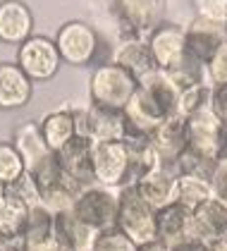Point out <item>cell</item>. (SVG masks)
Listing matches in <instances>:
<instances>
[{"mask_svg":"<svg viewBox=\"0 0 227 251\" xmlns=\"http://www.w3.org/2000/svg\"><path fill=\"white\" fill-rule=\"evenodd\" d=\"M139 251H170V247H168L165 242H160V239H153L149 244H141Z\"/></svg>","mask_w":227,"mask_h":251,"instance_id":"cell-41","label":"cell"},{"mask_svg":"<svg viewBox=\"0 0 227 251\" xmlns=\"http://www.w3.org/2000/svg\"><path fill=\"white\" fill-rule=\"evenodd\" d=\"M139 89V81L120 65L103 62L96 65L89 79V98L94 105H103V108H113V110H125L129 105Z\"/></svg>","mask_w":227,"mask_h":251,"instance_id":"cell-1","label":"cell"},{"mask_svg":"<svg viewBox=\"0 0 227 251\" xmlns=\"http://www.w3.org/2000/svg\"><path fill=\"white\" fill-rule=\"evenodd\" d=\"M210 91H213L210 84H201V86H194V89L182 91L179 115L191 117V115L203 113V110H210Z\"/></svg>","mask_w":227,"mask_h":251,"instance_id":"cell-31","label":"cell"},{"mask_svg":"<svg viewBox=\"0 0 227 251\" xmlns=\"http://www.w3.org/2000/svg\"><path fill=\"white\" fill-rule=\"evenodd\" d=\"M191 7L196 10V17L215 22V24H227V0H191Z\"/></svg>","mask_w":227,"mask_h":251,"instance_id":"cell-34","label":"cell"},{"mask_svg":"<svg viewBox=\"0 0 227 251\" xmlns=\"http://www.w3.org/2000/svg\"><path fill=\"white\" fill-rule=\"evenodd\" d=\"M125 144L129 149V187H134L141 177L160 165V158L149 136H127Z\"/></svg>","mask_w":227,"mask_h":251,"instance_id":"cell-26","label":"cell"},{"mask_svg":"<svg viewBox=\"0 0 227 251\" xmlns=\"http://www.w3.org/2000/svg\"><path fill=\"white\" fill-rule=\"evenodd\" d=\"M55 46L62 62L72 67H89L94 65L101 50V36L91 24L81 20L65 22L55 34Z\"/></svg>","mask_w":227,"mask_h":251,"instance_id":"cell-5","label":"cell"},{"mask_svg":"<svg viewBox=\"0 0 227 251\" xmlns=\"http://www.w3.org/2000/svg\"><path fill=\"white\" fill-rule=\"evenodd\" d=\"M213 192H210V179L203 177H194V175H177V196L175 201L182 203L184 208H199L203 201H208Z\"/></svg>","mask_w":227,"mask_h":251,"instance_id":"cell-28","label":"cell"},{"mask_svg":"<svg viewBox=\"0 0 227 251\" xmlns=\"http://www.w3.org/2000/svg\"><path fill=\"white\" fill-rule=\"evenodd\" d=\"M34 98V81L17 62H0V110H19Z\"/></svg>","mask_w":227,"mask_h":251,"instance_id":"cell-17","label":"cell"},{"mask_svg":"<svg viewBox=\"0 0 227 251\" xmlns=\"http://www.w3.org/2000/svg\"><path fill=\"white\" fill-rule=\"evenodd\" d=\"M139 91L146 96V100L155 108V113L163 120H168V117L179 113L182 89L175 84V79L168 72L155 70L151 75H146L144 79H139Z\"/></svg>","mask_w":227,"mask_h":251,"instance_id":"cell-13","label":"cell"},{"mask_svg":"<svg viewBox=\"0 0 227 251\" xmlns=\"http://www.w3.org/2000/svg\"><path fill=\"white\" fill-rule=\"evenodd\" d=\"M153 149L160 158V165H168L175 168L177 160L182 158V153L187 151L189 146V125H187V117L184 115H172L168 120H163L155 132L151 134Z\"/></svg>","mask_w":227,"mask_h":251,"instance_id":"cell-11","label":"cell"},{"mask_svg":"<svg viewBox=\"0 0 227 251\" xmlns=\"http://www.w3.org/2000/svg\"><path fill=\"white\" fill-rule=\"evenodd\" d=\"M94 179L108 189L129 187V149L122 141H101L94 146Z\"/></svg>","mask_w":227,"mask_h":251,"instance_id":"cell-8","label":"cell"},{"mask_svg":"<svg viewBox=\"0 0 227 251\" xmlns=\"http://www.w3.org/2000/svg\"><path fill=\"white\" fill-rule=\"evenodd\" d=\"M41 134L46 139L48 149L57 153L65 144H70L76 136V120H75V108H60L53 110L43 117L41 122Z\"/></svg>","mask_w":227,"mask_h":251,"instance_id":"cell-25","label":"cell"},{"mask_svg":"<svg viewBox=\"0 0 227 251\" xmlns=\"http://www.w3.org/2000/svg\"><path fill=\"white\" fill-rule=\"evenodd\" d=\"M29 213L31 208L26 203L0 192V237H22L29 223Z\"/></svg>","mask_w":227,"mask_h":251,"instance_id":"cell-27","label":"cell"},{"mask_svg":"<svg viewBox=\"0 0 227 251\" xmlns=\"http://www.w3.org/2000/svg\"><path fill=\"white\" fill-rule=\"evenodd\" d=\"M220 237H227V206L210 196L191 211V239L210 244Z\"/></svg>","mask_w":227,"mask_h":251,"instance_id":"cell-18","label":"cell"},{"mask_svg":"<svg viewBox=\"0 0 227 251\" xmlns=\"http://www.w3.org/2000/svg\"><path fill=\"white\" fill-rule=\"evenodd\" d=\"M117 196H120L117 189H108L101 184L84 187L76 196L72 213L94 232L113 230L117 225Z\"/></svg>","mask_w":227,"mask_h":251,"instance_id":"cell-6","label":"cell"},{"mask_svg":"<svg viewBox=\"0 0 227 251\" xmlns=\"http://www.w3.org/2000/svg\"><path fill=\"white\" fill-rule=\"evenodd\" d=\"M26 173V165L12 141H0V187L17 182Z\"/></svg>","mask_w":227,"mask_h":251,"instance_id":"cell-29","label":"cell"},{"mask_svg":"<svg viewBox=\"0 0 227 251\" xmlns=\"http://www.w3.org/2000/svg\"><path fill=\"white\" fill-rule=\"evenodd\" d=\"M94 141L86 136H75L70 144H65L55 158L67 173L75 177L81 187H91L96 184L94 179Z\"/></svg>","mask_w":227,"mask_h":251,"instance_id":"cell-15","label":"cell"},{"mask_svg":"<svg viewBox=\"0 0 227 251\" xmlns=\"http://www.w3.org/2000/svg\"><path fill=\"white\" fill-rule=\"evenodd\" d=\"M210 192L218 201H223L227 206V160H218L215 173L210 177Z\"/></svg>","mask_w":227,"mask_h":251,"instance_id":"cell-36","label":"cell"},{"mask_svg":"<svg viewBox=\"0 0 227 251\" xmlns=\"http://www.w3.org/2000/svg\"><path fill=\"white\" fill-rule=\"evenodd\" d=\"M165 0H110V15L120 29V39H149L163 22Z\"/></svg>","mask_w":227,"mask_h":251,"instance_id":"cell-4","label":"cell"},{"mask_svg":"<svg viewBox=\"0 0 227 251\" xmlns=\"http://www.w3.org/2000/svg\"><path fill=\"white\" fill-rule=\"evenodd\" d=\"M170 251H208V244H203L199 239H184V242L170 247Z\"/></svg>","mask_w":227,"mask_h":251,"instance_id":"cell-38","label":"cell"},{"mask_svg":"<svg viewBox=\"0 0 227 251\" xmlns=\"http://www.w3.org/2000/svg\"><path fill=\"white\" fill-rule=\"evenodd\" d=\"M55 237H57V244L62 249L91 251L98 232H94L89 225H84L72 213V208H70V211L55 213Z\"/></svg>","mask_w":227,"mask_h":251,"instance_id":"cell-23","label":"cell"},{"mask_svg":"<svg viewBox=\"0 0 227 251\" xmlns=\"http://www.w3.org/2000/svg\"><path fill=\"white\" fill-rule=\"evenodd\" d=\"M206 77H208L210 86L227 84V43L208 60V65H206Z\"/></svg>","mask_w":227,"mask_h":251,"instance_id":"cell-35","label":"cell"},{"mask_svg":"<svg viewBox=\"0 0 227 251\" xmlns=\"http://www.w3.org/2000/svg\"><path fill=\"white\" fill-rule=\"evenodd\" d=\"M0 251H24L22 237H0Z\"/></svg>","mask_w":227,"mask_h":251,"instance_id":"cell-39","label":"cell"},{"mask_svg":"<svg viewBox=\"0 0 227 251\" xmlns=\"http://www.w3.org/2000/svg\"><path fill=\"white\" fill-rule=\"evenodd\" d=\"M117 230L127 234L136 247L158 239V211L151 208L134 187L120 189L117 196Z\"/></svg>","mask_w":227,"mask_h":251,"instance_id":"cell-2","label":"cell"},{"mask_svg":"<svg viewBox=\"0 0 227 251\" xmlns=\"http://www.w3.org/2000/svg\"><path fill=\"white\" fill-rule=\"evenodd\" d=\"M187 125H189V146L187 149L220 160L218 158V136H220L223 122L215 117V113L203 110L199 115H191L187 117Z\"/></svg>","mask_w":227,"mask_h":251,"instance_id":"cell-22","label":"cell"},{"mask_svg":"<svg viewBox=\"0 0 227 251\" xmlns=\"http://www.w3.org/2000/svg\"><path fill=\"white\" fill-rule=\"evenodd\" d=\"M146 41H149V48H151L158 70H163V72H175L187 60L184 26H179L177 22L163 20Z\"/></svg>","mask_w":227,"mask_h":251,"instance_id":"cell-10","label":"cell"},{"mask_svg":"<svg viewBox=\"0 0 227 251\" xmlns=\"http://www.w3.org/2000/svg\"><path fill=\"white\" fill-rule=\"evenodd\" d=\"M57 251H70V249H62V247H60V249H57Z\"/></svg>","mask_w":227,"mask_h":251,"instance_id":"cell-43","label":"cell"},{"mask_svg":"<svg viewBox=\"0 0 227 251\" xmlns=\"http://www.w3.org/2000/svg\"><path fill=\"white\" fill-rule=\"evenodd\" d=\"M218 158H220V160H227V125L225 122H223L220 136H218Z\"/></svg>","mask_w":227,"mask_h":251,"instance_id":"cell-40","label":"cell"},{"mask_svg":"<svg viewBox=\"0 0 227 251\" xmlns=\"http://www.w3.org/2000/svg\"><path fill=\"white\" fill-rule=\"evenodd\" d=\"M12 144H15V149L19 151V155H22V160H24V165H26L29 173H36L46 160H50L55 155L48 149L46 139L41 134V125L34 122V120H24L15 129Z\"/></svg>","mask_w":227,"mask_h":251,"instance_id":"cell-19","label":"cell"},{"mask_svg":"<svg viewBox=\"0 0 227 251\" xmlns=\"http://www.w3.org/2000/svg\"><path fill=\"white\" fill-rule=\"evenodd\" d=\"M215 165L218 160L215 158H208V155H201L196 151L187 149L182 158L177 160L175 165V173L177 175H194V177H203V179H210L213 173H215Z\"/></svg>","mask_w":227,"mask_h":251,"instance_id":"cell-30","label":"cell"},{"mask_svg":"<svg viewBox=\"0 0 227 251\" xmlns=\"http://www.w3.org/2000/svg\"><path fill=\"white\" fill-rule=\"evenodd\" d=\"M225 34H227V24H225Z\"/></svg>","mask_w":227,"mask_h":251,"instance_id":"cell-44","label":"cell"},{"mask_svg":"<svg viewBox=\"0 0 227 251\" xmlns=\"http://www.w3.org/2000/svg\"><path fill=\"white\" fill-rule=\"evenodd\" d=\"M34 177H36L41 206L48 208L50 213L70 211V208L75 206L76 196L84 189L75 177L60 165V160H57L55 155H53L50 160H46L36 173H34Z\"/></svg>","mask_w":227,"mask_h":251,"instance_id":"cell-3","label":"cell"},{"mask_svg":"<svg viewBox=\"0 0 227 251\" xmlns=\"http://www.w3.org/2000/svg\"><path fill=\"white\" fill-rule=\"evenodd\" d=\"M134 189L151 208L160 211V208L175 203V196H177V173H175V168L158 165L146 177H141L134 184Z\"/></svg>","mask_w":227,"mask_h":251,"instance_id":"cell-16","label":"cell"},{"mask_svg":"<svg viewBox=\"0 0 227 251\" xmlns=\"http://www.w3.org/2000/svg\"><path fill=\"white\" fill-rule=\"evenodd\" d=\"M158 239L168 247H175L184 239H191V211L182 203H170L158 211Z\"/></svg>","mask_w":227,"mask_h":251,"instance_id":"cell-24","label":"cell"},{"mask_svg":"<svg viewBox=\"0 0 227 251\" xmlns=\"http://www.w3.org/2000/svg\"><path fill=\"white\" fill-rule=\"evenodd\" d=\"M113 62L120 65V67H125L136 81L158 70L151 48H149V41L136 39V36H132V39H120L117 48H115Z\"/></svg>","mask_w":227,"mask_h":251,"instance_id":"cell-20","label":"cell"},{"mask_svg":"<svg viewBox=\"0 0 227 251\" xmlns=\"http://www.w3.org/2000/svg\"><path fill=\"white\" fill-rule=\"evenodd\" d=\"M0 192L10 194L12 199H17V201H22V203H26L29 208L41 206V196H38L36 177H34V173H29V170L22 175L17 182H12V184H7V187H0Z\"/></svg>","mask_w":227,"mask_h":251,"instance_id":"cell-32","label":"cell"},{"mask_svg":"<svg viewBox=\"0 0 227 251\" xmlns=\"http://www.w3.org/2000/svg\"><path fill=\"white\" fill-rule=\"evenodd\" d=\"M15 62L26 72V77L36 84V81H48V79L55 77L60 72L62 58H60V50L55 46V39L34 34L31 39L24 41L17 48Z\"/></svg>","mask_w":227,"mask_h":251,"instance_id":"cell-7","label":"cell"},{"mask_svg":"<svg viewBox=\"0 0 227 251\" xmlns=\"http://www.w3.org/2000/svg\"><path fill=\"white\" fill-rule=\"evenodd\" d=\"M208 251H227V237H220L208 244Z\"/></svg>","mask_w":227,"mask_h":251,"instance_id":"cell-42","label":"cell"},{"mask_svg":"<svg viewBox=\"0 0 227 251\" xmlns=\"http://www.w3.org/2000/svg\"><path fill=\"white\" fill-rule=\"evenodd\" d=\"M76 120V136H86L94 144L101 141H122L127 134V125H125V113L113 110V108H103L89 103L86 108H75Z\"/></svg>","mask_w":227,"mask_h":251,"instance_id":"cell-9","label":"cell"},{"mask_svg":"<svg viewBox=\"0 0 227 251\" xmlns=\"http://www.w3.org/2000/svg\"><path fill=\"white\" fill-rule=\"evenodd\" d=\"M184 43H187V55L201 65H208V60L227 43V34L223 24L194 17L189 26H184Z\"/></svg>","mask_w":227,"mask_h":251,"instance_id":"cell-12","label":"cell"},{"mask_svg":"<svg viewBox=\"0 0 227 251\" xmlns=\"http://www.w3.org/2000/svg\"><path fill=\"white\" fill-rule=\"evenodd\" d=\"M24 251H57L55 237V213H50L43 206H34L29 213V223L26 230L22 234Z\"/></svg>","mask_w":227,"mask_h":251,"instance_id":"cell-21","label":"cell"},{"mask_svg":"<svg viewBox=\"0 0 227 251\" xmlns=\"http://www.w3.org/2000/svg\"><path fill=\"white\" fill-rule=\"evenodd\" d=\"M210 110L215 113V117L220 122L227 125V84L213 86V91H210Z\"/></svg>","mask_w":227,"mask_h":251,"instance_id":"cell-37","label":"cell"},{"mask_svg":"<svg viewBox=\"0 0 227 251\" xmlns=\"http://www.w3.org/2000/svg\"><path fill=\"white\" fill-rule=\"evenodd\" d=\"M34 36V12L22 0H0V43L22 46Z\"/></svg>","mask_w":227,"mask_h":251,"instance_id":"cell-14","label":"cell"},{"mask_svg":"<svg viewBox=\"0 0 227 251\" xmlns=\"http://www.w3.org/2000/svg\"><path fill=\"white\" fill-rule=\"evenodd\" d=\"M91 251H139V247L134 244L127 234H122L117 227H113V230L98 232Z\"/></svg>","mask_w":227,"mask_h":251,"instance_id":"cell-33","label":"cell"}]
</instances>
